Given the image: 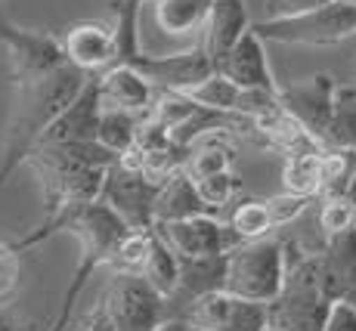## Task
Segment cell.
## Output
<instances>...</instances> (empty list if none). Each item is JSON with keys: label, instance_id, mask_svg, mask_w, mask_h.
Returning a JSON list of instances; mask_svg holds the SVG:
<instances>
[{"label": "cell", "instance_id": "obj_1", "mask_svg": "<svg viewBox=\"0 0 356 331\" xmlns=\"http://www.w3.org/2000/svg\"><path fill=\"white\" fill-rule=\"evenodd\" d=\"M127 229H130V226L99 198V202L68 208V211H63L59 217H53V220H40V223L34 226L29 236H22L19 241H13V245H16L22 254L29 251V248L40 245V241L59 236V232H68V236H74V239H78V245H81L78 266H74V275H72V282H68V288H65V294H63L59 316H56V322L50 325V331H65L68 313H72L74 303L81 300L87 282L93 279V273H97L99 266L112 264L115 248H118V241L124 239Z\"/></svg>", "mask_w": 356, "mask_h": 331}, {"label": "cell", "instance_id": "obj_2", "mask_svg": "<svg viewBox=\"0 0 356 331\" xmlns=\"http://www.w3.org/2000/svg\"><path fill=\"white\" fill-rule=\"evenodd\" d=\"M87 81H90V72L65 62V65L53 68L44 78L16 87L3 130V146H0V186L29 161V155L44 140L47 127L78 99Z\"/></svg>", "mask_w": 356, "mask_h": 331}, {"label": "cell", "instance_id": "obj_3", "mask_svg": "<svg viewBox=\"0 0 356 331\" xmlns=\"http://www.w3.org/2000/svg\"><path fill=\"white\" fill-rule=\"evenodd\" d=\"M285 257H289L285 285L266 303L270 328L323 331L325 316L332 309V298H328L323 279V254L304 251L298 241H285Z\"/></svg>", "mask_w": 356, "mask_h": 331}, {"label": "cell", "instance_id": "obj_4", "mask_svg": "<svg viewBox=\"0 0 356 331\" xmlns=\"http://www.w3.org/2000/svg\"><path fill=\"white\" fill-rule=\"evenodd\" d=\"M25 168L31 170L40 186L44 220L59 217L63 211L78 208V204L99 202L102 189H106V174H108V168L78 161V158L68 155L56 143H40L29 155Z\"/></svg>", "mask_w": 356, "mask_h": 331}, {"label": "cell", "instance_id": "obj_5", "mask_svg": "<svg viewBox=\"0 0 356 331\" xmlns=\"http://www.w3.org/2000/svg\"><path fill=\"white\" fill-rule=\"evenodd\" d=\"M285 273H289V257H285L282 239H254L242 241L229 251V270H227V291L248 298L257 303H270L282 291Z\"/></svg>", "mask_w": 356, "mask_h": 331}, {"label": "cell", "instance_id": "obj_6", "mask_svg": "<svg viewBox=\"0 0 356 331\" xmlns=\"http://www.w3.org/2000/svg\"><path fill=\"white\" fill-rule=\"evenodd\" d=\"M266 44H291V47H334L356 38V3L332 0V3L310 10L304 16L270 19L251 25Z\"/></svg>", "mask_w": 356, "mask_h": 331}, {"label": "cell", "instance_id": "obj_7", "mask_svg": "<svg viewBox=\"0 0 356 331\" xmlns=\"http://www.w3.org/2000/svg\"><path fill=\"white\" fill-rule=\"evenodd\" d=\"M118 331H159L168 316V298L140 273H112L99 294Z\"/></svg>", "mask_w": 356, "mask_h": 331}, {"label": "cell", "instance_id": "obj_8", "mask_svg": "<svg viewBox=\"0 0 356 331\" xmlns=\"http://www.w3.org/2000/svg\"><path fill=\"white\" fill-rule=\"evenodd\" d=\"M0 47L6 50L13 84L22 87L50 74L53 68L65 65L68 56L63 50V38L47 31H31L0 16Z\"/></svg>", "mask_w": 356, "mask_h": 331}, {"label": "cell", "instance_id": "obj_9", "mask_svg": "<svg viewBox=\"0 0 356 331\" xmlns=\"http://www.w3.org/2000/svg\"><path fill=\"white\" fill-rule=\"evenodd\" d=\"M164 180L143 174V170L112 164L106 174L102 202L108 204L130 229H155V202H159Z\"/></svg>", "mask_w": 356, "mask_h": 331}, {"label": "cell", "instance_id": "obj_10", "mask_svg": "<svg viewBox=\"0 0 356 331\" xmlns=\"http://www.w3.org/2000/svg\"><path fill=\"white\" fill-rule=\"evenodd\" d=\"M183 322L202 331H266L270 328L266 303L238 298V294L227 291V288L198 298L186 309Z\"/></svg>", "mask_w": 356, "mask_h": 331}, {"label": "cell", "instance_id": "obj_11", "mask_svg": "<svg viewBox=\"0 0 356 331\" xmlns=\"http://www.w3.org/2000/svg\"><path fill=\"white\" fill-rule=\"evenodd\" d=\"M155 232L177 251V257H211V254H229L232 248L242 245L236 229L227 220L214 217V213H202V217L189 220H168V223H155Z\"/></svg>", "mask_w": 356, "mask_h": 331}, {"label": "cell", "instance_id": "obj_12", "mask_svg": "<svg viewBox=\"0 0 356 331\" xmlns=\"http://www.w3.org/2000/svg\"><path fill=\"white\" fill-rule=\"evenodd\" d=\"M334 93H338V81L328 72H316L310 78L291 81V84H279V102H282V108L323 143H325L328 124H332V115H334Z\"/></svg>", "mask_w": 356, "mask_h": 331}, {"label": "cell", "instance_id": "obj_13", "mask_svg": "<svg viewBox=\"0 0 356 331\" xmlns=\"http://www.w3.org/2000/svg\"><path fill=\"white\" fill-rule=\"evenodd\" d=\"M121 62L140 68L159 90H186V87H193V84H198V81L208 78V74L217 72L214 59L208 56L202 38H198V44L193 47V50L170 53V56H152V53L136 50V53H130V56H124Z\"/></svg>", "mask_w": 356, "mask_h": 331}, {"label": "cell", "instance_id": "obj_14", "mask_svg": "<svg viewBox=\"0 0 356 331\" xmlns=\"http://www.w3.org/2000/svg\"><path fill=\"white\" fill-rule=\"evenodd\" d=\"M227 270H229V254H211V257H180V282H177L174 294L168 298V316L170 319H183L186 309L198 298L211 291H223L227 288Z\"/></svg>", "mask_w": 356, "mask_h": 331}, {"label": "cell", "instance_id": "obj_15", "mask_svg": "<svg viewBox=\"0 0 356 331\" xmlns=\"http://www.w3.org/2000/svg\"><path fill=\"white\" fill-rule=\"evenodd\" d=\"M63 50L72 65L84 68L90 74L106 72L108 65L118 62V34H115V22H78L63 34Z\"/></svg>", "mask_w": 356, "mask_h": 331}, {"label": "cell", "instance_id": "obj_16", "mask_svg": "<svg viewBox=\"0 0 356 331\" xmlns=\"http://www.w3.org/2000/svg\"><path fill=\"white\" fill-rule=\"evenodd\" d=\"M217 72L227 74L245 90H279L276 78L270 72V59H266V40L254 29L245 31L242 40L217 62Z\"/></svg>", "mask_w": 356, "mask_h": 331}, {"label": "cell", "instance_id": "obj_17", "mask_svg": "<svg viewBox=\"0 0 356 331\" xmlns=\"http://www.w3.org/2000/svg\"><path fill=\"white\" fill-rule=\"evenodd\" d=\"M102 118V90H99V74H90L87 87L78 93V99L59 115L56 121L47 127L40 143H84L97 140ZM38 143V146H40Z\"/></svg>", "mask_w": 356, "mask_h": 331}, {"label": "cell", "instance_id": "obj_18", "mask_svg": "<svg viewBox=\"0 0 356 331\" xmlns=\"http://www.w3.org/2000/svg\"><path fill=\"white\" fill-rule=\"evenodd\" d=\"M99 90L102 106L127 108L136 115H149L159 99V87L140 72V68L127 65V62H115L106 72H99Z\"/></svg>", "mask_w": 356, "mask_h": 331}, {"label": "cell", "instance_id": "obj_19", "mask_svg": "<svg viewBox=\"0 0 356 331\" xmlns=\"http://www.w3.org/2000/svg\"><path fill=\"white\" fill-rule=\"evenodd\" d=\"M251 25H254V19H251L245 0H214L202 31V44L208 50V56L214 59V65L242 40V34Z\"/></svg>", "mask_w": 356, "mask_h": 331}, {"label": "cell", "instance_id": "obj_20", "mask_svg": "<svg viewBox=\"0 0 356 331\" xmlns=\"http://www.w3.org/2000/svg\"><path fill=\"white\" fill-rule=\"evenodd\" d=\"M323 279L332 300H341L356 288V226L323 245Z\"/></svg>", "mask_w": 356, "mask_h": 331}, {"label": "cell", "instance_id": "obj_21", "mask_svg": "<svg viewBox=\"0 0 356 331\" xmlns=\"http://www.w3.org/2000/svg\"><path fill=\"white\" fill-rule=\"evenodd\" d=\"M202 213H214L208 202L202 198L195 180L186 174V168L170 174L161 183L159 202H155V223H168V220H189V217H202ZM220 217V213H214Z\"/></svg>", "mask_w": 356, "mask_h": 331}, {"label": "cell", "instance_id": "obj_22", "mask_svg": "<svg viewBox=\"0 0 356 331\" xmlns=\"http://www.w3.org/2000/svg\"><path fill=\"white\" fill-rule=\"evenodd\" d=\"M214 0H152V19L168 38H202Z\"/></svg>", "mask_w": 356, "mask_h": 331}, {"label": "cell", "instance_id": "obj_23", "mask_svg": "<svg viewBox=\"0 0 356 331\" xmlns=\"http://www.w3.org/2000/svg\"><path fill=\"white\" fill-rule=\"evenodd\" d=\"M232 140H236V134H229V130L202 134L193 146H189L186 174L193 177V180H202V177L232 170V164H236V143Z\"/></svg>", "mask_w": 356, "mask_h": 331}, {"label": "cell", "instance_id": "obj_24", "mask_svg": "<svg viewBox=\"0 0 356 331\" xmlns=\"http://www.w3.org/2000/svg\"><path fill=\"white\" fill-rule=\"evenodd\" d=\"M143 121H146V115H136V112L115 108V106H102V118H99L97 140L121 158V155H127V152L134 149L136 136H140Z\"/></svg>", "mask_w": 356, "mask_h": 331}, {"label": "cell", "instance_id": "obj_25", "mask_svg": "<svg viewBox=\"0 0 356 331\" xmlns=\"http://www.w3.org/2000/svg\"><path fill=\"white\" fill-rule=\"evenodd\" d=\"M323 152H298V155H285L282 189L294 192V195L319 198V189H323Z\"/></svg>", "mask_w": 356, "mask_h": 331}, {"label": "cell", "instance_id": "obj_26", "mask_svg": "<svg viewBox=\"0 0 356 331\" xmlns=\"http://www.w3.org/2000/svg\"><path fill=\"white\" fill-rule=\"evenodd\" d=\"M183 93H186L189 99L208 106V108H217V112H236L238 115V108H242L245 87H238L236 81L227 78V74L214 72V74H208L204 81H198V84L186 87Z\"/></svg>", "mask_w": 356, "mask_h": 331}, {"label": "cell", "instance_id": "obj_27", "mask_svg": "<svg viewBox=\"0 0 356 331\" xmlns=\"http://www.w3.org/2000/svg\"><path fill=\"white\" fill-rule=\"evenodd\" d=\"M140 275L152 288H159L164 298H170L174 288H177V282H180V257H177V251L159 236V232H155L152 254H149V260H146V266H143Z\"/></svg>", "mask_w": 356, "mask_h": 331}, {"label": "cell", "instance_id": "obj_28", "mask_svg": "<svg viewBox=\"0 0 356 331\" xmlns=\"http://www.w3.org/2000/svg\"><path fill=\"white\" fill-rule=\"evenodd\" d=\"M227 223L236 229V236L242 241L266 239L276 229V223H273V217H270V208H266V198H242V202L229 211Z\"/></svg>", "mask_w": 356, "mask_h": 331}, {"label": "cell", "instance_id": "obj_29", "mask_svg": "<svg viewBox=\"0 0 356 331\" xmlns=\"http://www.w3.org/2000/svg\"><path fill=\"white\" fill-rule=\"evenodd\" d=\"M325 146L356 149V87H341L334 93V115L328 124Z\"/></svg>", "mask_w": 356, "mask_h": 331}, {"label": "cell", "instance_id": "obj_30", "mask_svg": "<svg viewBox=\"0 0 356 331\" xmlns=\"http://www.w3.org/2000/svg\"><path fill=\"white\" fill-rule=\"evenodd\" d=\"M353 170H356V149L325 146V152H323V189H319V198L344 195L347 186L353 180Z\"/></svg>", "mask_w": 356, "mask_h": 331}, {"label": "cell", "instance_id": "obj_31", "mask_svg": "<svg viewBox=\"0 0 356 331\" xmlns=\"http://www.w3.org/2000/svg\"><path fill=\"white\" fill-rule=\"evenodd\" d=\"M155 229H127L124 239L115 248V257L108 264L112 273H143L149 254H152Z\"/></svg>", "mask_w": 356, "mask_h": 331}, {"label": "cell", "instance_id": "obj_32", "mask_svg": "<svg viewBox=\"0 0 356 331\" xmlns=\"http://www.w3.org/2000/svg\"><path fill=\"white\" fill-rule=\"evenodd\" d=\"M319 226H323L325 239L341 236V232L353 229L356 226V208L347 202V195H334V198H319Z\"/></svg>", "mask_w": 356, "mask_h": 331}, {"label": "cell", "instance_id": "obj_33", "mask_svg": "<svg viewBox=\"0 0 356 331\" xmlns=\"http://www.w3.org/2000/svg\"><path fill=\"white\" fill-rule=\"evenodd\" d=\"M22 279V251L13 241H0V303H10Z\"/></svg>", "mask_w": 356, "mask_h": 331}, {"label": "cell", "instance_id": "obj_34", "mask_svg": "<svg viewBox=\"0 0 356 331\" xmlns=\"http://www.w3.org/2000/svg\"><path fill=\"white\" fill-rule=\"evenodd\" d=\"M198 192H202V198L214 208V213H223V208L236 198V177H232V170H223V174H211V177H202V180H195Z\"/></svg>", "mask_w": 356, "mask_h": 331}, {"label": "cell", "instance_id": "obj_35", "mask_svg": "<svg viewBox=\"0 0 356 331\" xmlns=\"http://www.w3.org/2000/svg\"><path fill=\"white\" fill-rule=\"evenodd\" d=\"M310 204H313V198L294 195V192H285V189L279 192V195L266 198V208H270V217H273V223H276V229L279 226H289L291 220H298Z\"/></svg>", "mask_w": 356, "mask_h": 331}, {"label": "cell", "instance_id": "obj_36", "mask_svg": "<svg viewBox=\"0 0 356 331\" xmlns=\"http://www.w3.org/2000/svg\"><path fill=\"white\" fill-rule=\"evenodd\" d=\"M332 3V0H260V19L254 22H270V19H291V16H304L310 10Z\"/></svg>", "mask_w": 356, "mask_h": 331}, {"label": "cell", "instance_id": "obj_37", "mask_svg": "<svg viewBox=\"0 0 356 331\" xmlns=\"http://www.w3.org/2000/svg\"><path fill=\"white\" fill-rule=\"evenodd\" d=\"M323 331H356V303L347 298L332 300Z\"/></svg>", "mask_w": 356, "mask_h": 331}, {"label": "cell", "instance_id": "obj_38", "mask_svg": "<svg viewBox=\"0 0 356 331\" xmlns=\"http://www.w3.org/2000/svg\"><path fill=\"white\" fill-rule=\"evenodd\" d=\"M78 331H118L112 322V316H108V309H106V300L99 298L90 309H87V316H84V322H81Z\"/></svg>", "mask_w": 356, "mask_h": 331}, {"label": "cell", "instance_id": "obj_39", "mask_svg": "<svg viewBox=\"0 0 356 331\" xmlns=\"http://www.w3.org/2000/svg\"><path fill=\"white\" fill-rule=\"evenodd\" d=\"M159 331H186V322H183V319H168Z\"/></svg>", "mask_w": 356, "mask_h": 331}, {"label": "cell", "instance_id": "obj_40", "mask_svg": "<svg viewBox=\"0 0 356 331\" xmlns=\"http://www.w3.org/2000/svg\"><path fill=\"white\" fill-rule=\"evenodd\" d=\"M0 331H29V328H22V325H19V322L3 319V316H0Z\"/></svg>", "mask_w": 356, "mask_h": 331}, {"label": "cell", "instance_id": "obj_41", "mask_svg": "<svg viewBox=\"0 0 356 331\" xmlns=\"http://www.w3.org/2000/svg\"><path fill=\"white\" fill-rule=\"evenodd\" d=\"M344 195H347V202H350L353 208H356V170H353V180H350V186H347Z\"/></svg>", "mask_w": 356, "mask_h": 331}, {"label": "cell", "instance_id": "obj_42", "mask_svg": "<svg viewBox=\"0 0 356 331\" xmlns=\"http://www.w3.org/2000/svg\"><path fill=\"white\" fill-rule=\"evenodd\" d=\"M266 331H279V328H266Z\"/></svg>", "mask_w": 356, "mask_h": 331}, {"label": "cell", "instance_id": "obj_43", "mask_svg": "<svg viewBox=\"0 0 356 331\" xmlns=\"http://www.w3.org/2000/svg\"><path fill=\"white\" fill-rule=\"evenodd\" d=\"M347 3H356V0H347Z\"/></svg>", "mask_w": 356, "mask_h": 331}]
</instances>
